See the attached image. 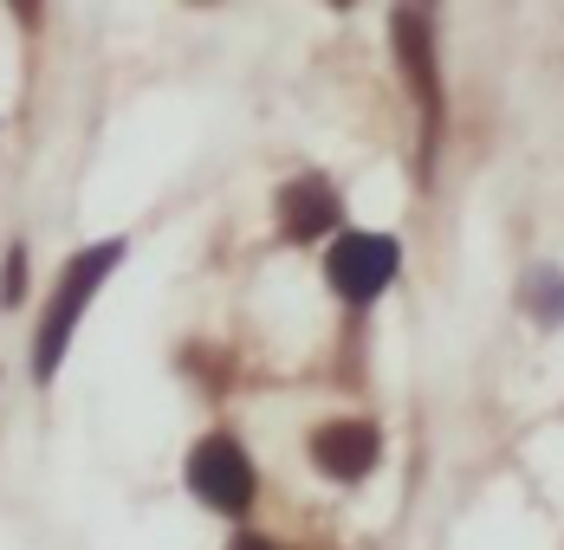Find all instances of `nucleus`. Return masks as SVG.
Listing matches in <instances>:
<instances>
[{
    "mask_svg": "<svg viewBox=\"0 0 564 550\" xmlns=\"http://www.w3.org/2000/svg\"><path fill=\"white\" fill-rule=\"evenodd\" d=\"M188 486H195L202 505H215V512H247L253 505V460L227 435H208L188 453Z\"/></svg>",
    "mask_w": 564,
    "mask_h": 550,
    "instance_id": "2",
    "label": "nucleus"
},
{
    "mask_svg": "<svg viewBox=\"0 0 564 550\" xmlns=\"http://www.w3.org/2000/svg\"><path fill=\"white\" fill-rule=\"evenodd\" d=\"M117 260H123V246H91V253H78L72 260V273L58 278V298H53V311H46V324H40V343H33V370L40 376H53L58 370V356H65V343H72V324H78V311L91 305V292L105 285V273H111Z\"/></svg>",
    "mask_w": 564,
    "mask_h": 550,
    "instance_id": "1",
    "label": "nucleus"
},
{
    "mask_svg": "<svg viewBox=\"0 0 564 550\" xmlns=\"http://www.w3.org/2000/svg\"><path fill=\"white\" fill-rule=\"evenodd\" d=\"M395 53H402V78H409V91L422 98L429 123H435V117H442V78H435V53H429V13L395 7Z\"/></svg>",
    "mask_w": 564,
    "mask_h": 550,
    "instance_id": "5",
    "label": "nucleus"
},
{
    "mask_svg": "<svg viewBox=\"0 0 564 550\" xmlns=\"http://www.w3.org/2000/svg\"><path fill=\"white\" fill-rule=\"evenodd\" d=\"M395 266H402V253H395V240H383V233H344L338 246H332V260H325L332 292L350 298V305L377 298V292L395 278Z\"/></svg>",
    "mask_w": 564,
    "mask_h": 550,
    "instance_id": "3",
    "label": "nucleus"
},
{
    "mask_svg": "<svg viewBox=\"0 0 564 550\" xmlns=\"http://www.w3.org/2000/svg\"><path fill=\"white\" fill-rule=\"evenodd\" d=\"M377 453H383V440H377L370 421H332V428L312 435V460H318L332 480H364V473L377 466Z\"/></svg>",
    "mask_w": 564,
    "mask_h": 550,
    "instance_id": "4",
    "label": "nucleus"
},
{
    "mask_svg": "<svg viewBox=\"0 0 564 550\" xmlns=\"http://www.w3.org/2000/svg\"><path fill=\"white\" fill-rule=\"evenodd\" d=\"M344 220L338 195H332V182H318V175H299V182H285L280 188V227L285 240H318V233H332Z\"/></svg>",
    "mask_w": 564,
    "mask_h": 550,
    "instance_id": "6",
    "label": "nucleus"
},
{
    "mask_svg": "<svg viewBox=\"0 0 564 550\" xmlns=\"http://www.w3.org/2000/svg\"><path fill=\"white\" fill-rule=\"evenodd\" d=\"M227 550H273V544H267V538H253V531H247V538H234V544H227Z\"/></svg>",
    "mask_w": 564,
    "mask_h": 550,
    "instance_id": "7",
    "label": "nucleus"
}]
</instances>
